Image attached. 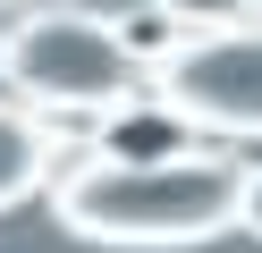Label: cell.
I'll use <instances>...</instances> for the list:
<instances>
[{"label":"cell","mask_w":262,"mask_h":253,"mask_svg":"<svg viewBox=\"0 0 262 253\" xmlns=\"http://www.w3.org/2000/svg\"><path fill=\"white\" fill-rule=\"evenodd\" d=\"M59 219L93 245H203L237 228V169L211 152L178 160H102L59 177Z\"/></svg>","instance_id":"1"},{"label":"cell","mask_w":262,"mask_h":253,"mask_svg":"<svg viewBox=\"0 0 262 253\" xmlns=\"http://www.w3.org/2000/svg\"><path fill=\"white\" fill-rule=\"evenodd\" d=\"M0 67L26 101L42 110H119L136 93L144 59L127 51L119 17H93V9H42L26 17L9 42H0Z\"/></svg>","instance_id":"2"},{"label":"cell","mask_w":262,"mask_h":253,"mask_svg":"<svg viewBox=\"0 0 262 253\" xmlns=\"http://www.w3.org/2000/svg\"><path fill=\"white\" fill-rule=\"evenodd\" d=\"M161 101L194 135H262V17L178 34L161 59Z\"/></svg>","instance_id":"3"},{"label":"cell","mask_w":262,"mask_h":253,"mask_svg":"<svg viewBox=\"0 0 262 253\" xmlns=\"http://www.w3.org/2000/svg\"><path fill=\"white\" fill-rule=\"evenodd\" d=\"M178 152H194V127L169 101H136L127 93L119 110H102V160H178Z\"/></svg>","instance_id":"4"},{"label":"cell","mask_w":262,"mask_h":253,"mask_svg":"<svg viewBox=\"0 0 262 253\" xmlns=\"http://www.w3.org/2000/svg\"><path fill=\"white\" fill-rule=\"evenodd\" d=\"M42 169H51V135H42L34 118L17 110V101H0V211L34 194Z\"/></svg>","instance_id":"5"},{"label":"cell","mask_w":262,"mask_h":253,"mask_svg":"<svg viewBox=\"0 0 262 253\" xmlns=\"http://www.w3.org/2000/svg\"><path fill=\"white\" fill-rule=\"evenodd\" d=\"M119 34H127V51H136V59H152V51L169 59V51H178V17H169V9H136V17H119Z\"/></svg>","instance_id":"6"},{"label":"cell","mask_w":262,"mask_h":253,"mask_svg":"<svg viewBox=\"0 0 262 253\" xmlns=\"http://www.w3.org/2000/svg\"><path fill=\"white\" fill-rule=\"evenodd\" d=\"M152 9H169L178 26L194 34V26H237V17L254 9V0H152Z\"/></svg>","instance_id":"7"},{"label":"cell","mask_w":262,"mask_h":253,"mask_svg":"<svg viewBox=\"0 0 262 253\" xmlns=\"http://www.w3.org/2000/svg\"><path fill=\"white\" fill-rule=\"evenodd\" d=\"M237 228L262 236V169H254V177H237Z\"/></svg>","instance_id":"8"},{"label":"cell","mask_w":262,"mask_h":253,"mask_svg":"<svg viewBox=\"0 0 262 253\" xmlns=\"http://www.w3.org/2000/svg\"><path fill=\"white\" fill-rule=\"evenodd\" d=\"M0 9H9V0H0Z\"/></svg>","instance_id":"9"},{"label":"cell","mask_w":262,"mask_h":253,"mask_svg":"<svg viewBox=\"0 0 262 253\" xmlns=\"http://www.w3.org/2000/svg\"><path fill=\"white\" fill-rule=\"evenodd\" d=\"M254 9H262V0H254Z\"/></svg>","instance_id":"10"}]
</instances>
